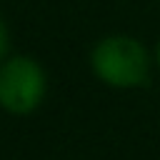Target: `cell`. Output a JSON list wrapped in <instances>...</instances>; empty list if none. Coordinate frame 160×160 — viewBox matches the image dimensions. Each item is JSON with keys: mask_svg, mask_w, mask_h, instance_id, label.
I'll use <instances>...</instances> for the list:
<instances>
[{"mask_svg": "<svg viewBox=\"0 0 160 160\" xmlns=\"http://www.w3.org/2000/svg\"><path fill=\"white\" fill-rule=\"evenodd\" d=\"M90 68L95 78L110 88H140L150 78V55L140 40L130 35H110L90 50Z\"/></svg>", "mask_w": 160, "mask_h": 160, "instance_id": "cell-1", "label": "cell"}, {"mask_svg": "<svg viewBox=\"0 0 160 160\" xmlns=\"http://www.w3.org/2000/svg\"><path fill=\"white\" fill-rule=\"evenodd\" d=\"M155 60H158V68H160V40H158V48H155Z\"/></svg>", "mask_w": 160, "mask_h": 160, "instance_id": "cell-4", "label": "cell"}, {"mask_svg": "<svg viewBox=\"0 0 160 160\" xmlns=\"http://www.w3.org/2000/svg\"><path fill=\"white\" fill-rule=\"evenodd\" d=\"M8 48H10V32H8V25H5V20L0 18V60L5 58Z\"/></svg>", "mask_w": 160, "mask_h": 160, "instance_id": "cell-3", "label": "cell"}, {"mask_svg": "<svg viewBox=\"0 0 160 160\" xmlns=\"http://www.w3.org/2000/svg\"><path fill=\"white\" fill-rule=\"evenodd\" d=\"M48 95L42 65L28 55H12L0 62V108L10 115L35 112Z\"/></svg>", "mask_w": 160, "mask_h": 160, "instance_id": "cell-2", "label": "cell"}]
</instances>
